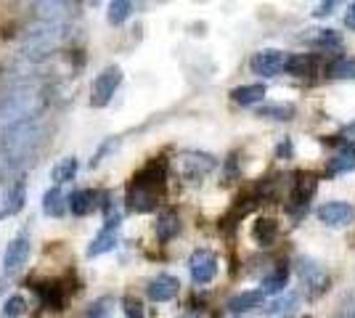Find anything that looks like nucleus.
I'll return each instance as SVG.
<instances>
[{"label": "nucleus", "mask_w": 355, "mask_h": 318, "mask_svg": "<svg viewBox=\"0 0 355 318\" xmlns=\"http://www.w3.org/2000/svg\"><path fill=\"white\" fill-rule=\"evenodd\" d=\"M45 141L43 117L27 120L0 130V173H14L27 165Z\"/></svg>", "instance_id": "1"}, {"label": "nucleus", "mask_w": 355, "mask_h": 318, "mask_svg": "<svg viewBox=\"0 0 355 318\" xmlns=\"http://www.w3.org/2000/svg\"><path fill=\"white\" fill-rule=\"evenodd\" d=\"M45 91L37 82H16L11 91L0 96V130L19 122L43 117Z\"/></svg>", "instance_id": "2"}, {"label": "nucleus", "mask_w": 355, "mask_h": 318, "mask_svg": "<svg viewBox=\"0 0 355 318\" xmlns=\"http://www.w3.org/2000/svg\"><path fill=\"white\" fill-rule=\"evenodd\" d=\"M64 40V21H37L24 37V56L32 61L48 59Z\"/></svg>", "instance_id": "3"}, {"label": "nucleus", "mask_w": 355, "mask_h": 318, "mask_svg": "<svg viewBox=\"0 0 355 318\" xmlns=\"http://www.w3.org/2000/svg\"><path fill=\"white\" fill-rule=\"evenodd\" d=\"M119 82H122V69H119V67H106L104 72L93 80V88H90V104L96 106V109L106 106L112 98H114Z\"/></svg>", "instance_id": "4"}, {"label": "nucleus", "mask_w": 355, "mask_h": 318, "mask_svg": "<svg viewBox=\"0 0 355 318\" xmlns=\"http://www.w3.org/2000/svg\"><path fill=\"white\" fill-rule=\"evenodd\" d=\"M215 167H218V159L209 157V154L186 152L180 157V173H183L186 181H202V178L209 175Z\"/></svg>", "instance_id": "5"}, {"label": "nucleus", "mask_w": 355, "mask_h": 318, "mask_svg": "<svg viewBox=\"0 0 355 318\" xmlns=\"http://www.w3.org/2000/svg\"><path fill=\"white\" fill-rule=\"evenodd\" d=\"M286 53L284 51H276V48H268V51H260V53H254L250 61L252 72L260 77H276L284 72V67H286Z\"/></svg>", "instance_id": "6"}, {"label": "nucleus", "mask_w": 355, "mask_h": 318, "mask_svg": "<svg viewBox=\"0 0 355 318\" xmlns=\"http://www.w3.org/2000/svg\"><path fill=\"white\" fill-rule=\"evenodd\" d=\"M189 271H191L193 284L205 287V284H209L218 276V258L209 249H196L191 260H189Z\"/></svg>", "instance_id": "7"}, {"label": "nucleus", "mask_w": 355, "mask_h": 318, "mask_svg": "<svg viewBox=\"0 0 355 318\" xmlns=\"http://www.w3.org/2000/svg\"><path fill=\"white\" fill-rule=\"evenodd\" d=\"M353 218H355V207L347 204V202H329L324 207H318V220L324 226H331V228L350 226Z\"/></svg>", "instance_id": "8"}, {"label": "nucleus", "mask_w": 355, "mask_h": 318, "mask_svg": "<svg viewBox=\"0 0 355 318\" xmlns=\"http://www.w3.org/2000/svg\"><path fill=\"white\" fill-rule=\"evenodd\" d=\"M300 279H302V284L308 287L311 297H318L321 292L329 289V276H326L324 268H321L318 263H313V260H300Z\"/></svg>", "instance_id": "9"}, {"label": "nucleus", "mask_w": 355, "mask_h": 318, "mask_svg": "<svg viewBox=\"0 0 355 318\" xmlns=\"http://www.w3.org/2000/svg\"><path fill=\"white\" fill-rule=\"evenodd\" d=\"M315 188H318L315 178H311V175L300 178V181L295 183V188H292V197H289V212L300 218L302 212L308 210V204H311V199H313V194H315Z\"/></svg>", "instance_id": "10"}, {"label": "nucleus", "mask_w": 355, "mask_h": 318, "mask_svg": "<svg viewBox=\"0 0 355 318\" xmlns=\"http://www.w3.org/2000/svg\"><path fill=\"white\" fill-rule=\"evenodd\" d=\"M117 228H119V215H109L104 231H101V233L93 239V244L88 247L90 258H98V255L112 252V249L117 247Z\"/></svg>", "instance_id": "11"}, {"label": "nucleus", "mask_w": 355, "mask_h": 318, "mask_svg": "<svg viewBox=\"0 0 355 318\" xmlns=\"http://www.w3.org/2000/svg\"><path fill=\"white\" fill-rule=\"evenodd\" d=\"M178 289H180V281H178L175 276H170V273H162V276H157V279H151L146 287V294L151 303H167V300H173L178 294Z\"/></svg>", "instance_id": "12"}, {"label": "nucleus", "mask_w": 355, "mask_h": 318, "mask_svg": "<svg viewBox=\"0 0 355 318\" xmlns=\"http://www.w3.org/2000/svg\"><path fill=\"white\" fill-rule=\"evenodd\" d=\"M27 260H30V239H27V236H16L14 242L6 247V255H3V271L6 273L19 271Z\"/></svg>", "instance_id": "13"}, {"label": "nucleus", "mask_w": 355, "mask_h": 318, "mask_svg": "<svg viewBox=\"0 0 355 318\" xmlns=\"http://www.w3.org/2000/svg\"><path fill=\"white\" fill-rule=\"evenodd\" d=\"M98 207V194L96 191H90V188H83V191H74L72 197H69V210L77 215V218H83V215H90V212Z\"/></svg>", "instance_id": "14"}, {"label": "nucleus", "mask_w": 355, "mask_h": 318, "mask_svg": "<svg viewBox=\"0 0 355 318\" xmlns=\"http://www.w3.org/2000/svg\"><path fill=\"white\" fill-rule=\"evenodd\" d=\"M263 300H266V294H263L260 289L241 292V294H236V297L228 300V310H231V313H247V310H252V308H260Z\"/></svg>", "instance_id": "15"}, {"label": "nucleus", "mask_w": 355, "mask_h": 318, "mask_svg": "<svg viewBox=\"0 0 355 318\" xmlns=\"http://www.w3.org/2000/svg\"><path fill=\"white\" fill-rule=\"evenodd\" d=\"M24 197H27V186L21 181H16L8 194H6V204L0 207V218H8V215H16V212L24 207Z\"/></svg>", "instance_id": "16"}, {"label": "nucleus", "mask_w": 355, "mask_h": 318, "mask_svg": "<svg viewBox=\"0 0 355 318\" xmlns=\"http://www.w3.org/2000/svg\"><path fill=\"white\" fill-rule=\"evenodd\" d=\"M263 96H266V85L263 82H254V85H241V88H234L231 91V98L241 106H252L257 104V101H263Z\"/></svg>", "instance_id": "17"}, {"label": "nucleus", "mask_w": 355, "mask_h": 318, "mask_svg": "<svg viewBox=\"0 0 355 318\" xmlns=\"http://www.w3.org/2000/svg\"><path fill=\"white\" fill-rule=\"evenodd\" d=\"M355 170V149L353 146H342L340 152L329 159V173L340 175V173H350Z\"/></svg>", "instance_id": "18"}, {"label": "nucleus", "mask_w": 355, "mask_h": 318, "mask_svg": "<svg viewBox=\"0 0 355 318\" xmlns=\"http://www.w3.org/2000/svg\"><path fill=\"white\" fill-rule=\"evenodd\" d=\"M252 236L263 244V247H270V244L276 242V236H279V223L270 220V218H260L254 223V228H252Z\"/></svg>", "instance_id": "19"}, {"label": "nucleus", "mask_w": 355, "mask_h": 318, "mask_svg": "<svg viewBox=\"0 0 355 318\" xmlns=\"http://www.w3.org/2000/svg\"><path fill=\"white\" fill-rule=\"evenodd\" d=\"M313 69H315V59H313L311 53H295V56L286 59V67H284V72H289V75L295 77L311 75Z\"/></svg>", "instance_id": "20"}, {"label": "nucleus", "mask_w": 355, "mask_h": 318, "mask_svg": "<svg viewBox=\"0 0 355 318\" xmlns=\"http://www.w3.org/2000/svg\"><path fill=\"white\" fill-rule=\"evenodd\" d=\"M43 212L51 215V218L64 215V191H61V186H51L43 194Z\"/></svg>", "instance_id": "21"}, {"label": "nucleus", "mask_w": 355, "mask_h": 318, "mask_svg": "<svg viewBox=\"0 0 355 318\" xmlns=\"http://www.w3.org/2000/svg\"><path fill=\"white\" fill-rule=\"evenodd\" d=\"M178 231H180V220H178L175 212L159 215V220H157V239L159 242H170L173 236H178Z\"/></svg>", "instance_id": "22"}, {"label": "nucleus", "mask_w": 355, "mask_h": 318, "mask_svg": "<svg viewBox=\"0 0 355 318\" xmlns=\"http://www.w3.org/2000/svg\"><path fill=\"white\" fill-rule=\"evenodd\" d=\"M308 43L318 51H329V48H340L342 37L334 30H313V35H308Z\"/></svg>", "instance_id": "23"}, {"label": "nucleus", "mask_w": 355, "mask_h": 318, "mask_svg": "<svg viewBox=\"0 0 355 318\" xmlns=\"http://www.w3.org/2000/svg\"><path fill=\"white\" fill-rule=\"evenodd\" d=\"M297 310V297L295 294H284V297H279L276 303L268 308V316L273 318H289L292 313Z\"/></svg>", "instance_id": "24"}, {"label": "nucleus", "mask_w": 355, "mask_h": 318, "mask_svg": "<svg viewBox=\"0 0 355 318\" xmlns=\"http://www.w3.org/2000/svg\"><path fill=\"white\" fill-rule=\"evenodd\" d=\"M286 268H276V271L270 273V276H266L263 279V287H260V292L263 294H276V292H282L284 287H286Z\"/></svg>", "instance_id": "25"}, {"label": "nucleus", "mask_w": 355, "mask_h": 318, "mask_svg": "<svg viewBox=\"0 0 355 318\" xmlns=\"http://www.w3.org/2000/svg\"><path fill=\"white\" fill-rule=\"evenodd\" d=\"M257 117H270V120H292V117H295V106H292V104H270V106H260Z\"/></svg>", "instance_id": "26"}, {"label": "nucleus", "mask_w": 355, "mask_h": 318, "mask_svg": "<svg viewBox=\"0 0 355 318\" xmlns=\"http://www.w3.org/2000/svg\"><path fill=\"white\" fill-rule=\"evenodd\" d=\"M74 173H77V159H74V157H67L64 162H59V165L53 167V181H56V186L69 183L74 178Z\"/></svg>", "instance_id": "27"}, {"label": "nucleus", "mask_w": 355, "mask_h": 318, "mask_svg": "<svg viewBox=\"0 0 355 318\" xmlns=\"http://www.w3.org/2000/svg\"><path fill=\"white\" fill-rule=\"evenodd\" d=\"M133 11V3L130 0H112V6H109V21L112 24H122V21H128V16Z\"/></svg>", "instance_id": "28"}, {"label": "nucleus", "mask_w": 355, "mask_h": 318, "mask_svg": "<svg viewBox=\"0 0 355 318\" xmlns=\"http://www.w3.org/2000/svg\"><path fill=\"white\" fill-rule=\"evenodd\" d=\"M329 75L337 80H355V61L353 59H337L329 67Z\"/></svg>", "instance_id": "29"}, {"label": "nucleus", "mask_w": 355, "mask_h": 318, "mask_svg": "<svg viewBox=\"0 0 355 318\" xmlns=\"http://www.w3.org/2000/svg\"><path fill=\"white\" fill-rule=\"evenodd\" d=\"M24 310H27V300H24L21 294H14V297H8V300L3 303V316L6 318H19Z\"/></svg>", "instance_id": "30"}, {"label": "nucleus", "mask_w": 355, "mask_h": 318, "mask_svg": "<svg viewBox=\"0 0 355 318\" xmlns=\"http://www.w3.org/2000/svg\"><path fill=\"white\" fill-rule=\"evenodd\" d=\"M112 316V300H98V303H93L88 308V313L83 318H109Z\"/></svg>", "instance_id": "31"}, {"label": "nucleus", "mask_w": 355, "mask_h": 318, "mask_svg": "<svg viewBox=\"0 0 355 318\" xmlns=\"http://www.w3.org/2000/svg\"><path fill=\"white\" fill-rule=\"evenodd\" d=\"M122 308H125V318H144V305L138 303L135 297H125Z\"/></svg>", "instance_id": "32"}, {"label": "nucleus", "mask_w": 355, "mask_h": 318, "mask_svg": "<svg viewBox=\"0 0 355 318\" xmlns=\"http://www.w3.org/2000/svg\"><path fill=\"white\" fill-rule=\"evenodd\" d=\"M334 3H337V0H321V3H318V8H315L313 14H315V16H329V14H331V8H334Z\"/></svg>", "instance_id": "33"}, {"label": "nucleus", "mask_w": 355, "mask_h": 318, "mask_svg": "<svg viewBox=\"0 0 355 318\" xmlns=\"http://www.w3.org/2000/svg\"><path fill=\"white\" fill-rule=\"evenodd\" d=\"M345 24H347L350 30H355V3L350 6V11H347V16H345Z\"/></svg>", "instance_id": "34"}, {"label": "nucleus", "mask_w": 355, "mask_h": 318, "mask_svg": "<svg viewBox=\"0 0 355 318\" xmlns=\"http://www.w3.org/2000/svg\"><path fill=\"white\" fill-rule=\"evenodd\" d=\"M345 138H347L350 143H355V122H350V125L345 127Z\"/></svg>", "instance_id": "35"}, {"label": "nucleus", "mask_w": 355, "mask_h": 318, "mask_svg": "<svg viewBox=\"0 0 355 318\" xmlns=\"http://www.w3.org/2000/svg\"><path fill=\"white\" fill-rule=\"evenodd\" d=\"M284 154H292V143H289V141L279 146V157H284Z\"/></svg>", "instance_id": "36"}]
</instances>
